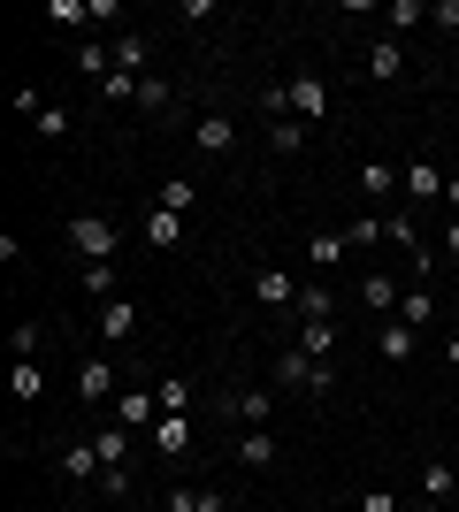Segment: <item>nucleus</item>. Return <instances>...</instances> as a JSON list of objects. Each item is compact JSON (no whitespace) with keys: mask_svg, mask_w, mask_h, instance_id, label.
Segmentation results:
<instances>
[{"mask_svg":"<svg viewBox=\"0 0 459 512\" xmlns=\"http://www.w3.org/2000/svg\"><path fill=\"white\" fill-rule=\"evenodd\" d=\"M276 383L299 390V398H329L337 390V360H306L299 344H291V352H276Z\"/></svg>","mask_w":459,"mask_h":512,"instance_id":"f257e3e1","label":"nucleus"},{"mask_svg":"<svg viewBox=\"0 0 459 512\" xmlns=\"http://www.w3.org/2000/svg\"><path fill=\"white\" fill-rule=\"evenodd\" d=\"M115 245H123V222H115V214H77V222H69V253L85 260H115Z\"/></svg>","mask_w":459,"mask_h":512,"instance_id":"f03ea898","label":"nucleus"},{"mask_svg":"<svg viewBox=\"0 0 459 512\" xmlns=\"http://www.w3.org/2000/svg\"><path fill=\"white\" fill-rule=\"evenodd\" d=\"M222 413H230V421L238 428H268V413H276V390H222Z\"/></svg>","mask_w":459,"mask_h":512,"instance_id":"7ed1b4c3","label":"nucleus"},{"mask_svg":"<svg viewBox=\"0 0 459 512\" xmlns=\"http://www.w3.org/2000/svg\"><path fill=\"white\" fill-rule=\"evenodd\" d=\"M115 421L131 428V436H153V421H161V390H123V398H115Z\"/></svg>","mask_w":459,"mask_h":512,"instance_id":"20e7f679","label":"nucleus"},{"mask_svg":"<svg viewBox=\"0 0 459 512\" xmlns=\"http://www.w3.org/2000/svg\"><path fill=\"white\" fill-rule=\"evenodd\" d=\"M230 459H238L245 474H268V467H276V459H284V444H276L268 428H245L238 444H230Z\"/></svg>","mask_w":459,"mask_h":512,"instance_id":"39448f33","label":"nucleus"},{"mask_svg":"<svg viewBox=\"0 0 459 512\" xmlns=\"http://www.w3.org/2000/svg\"><path fill=\"white\" fill-rule=\"evenodd\" d=\"M54 467H62V482H77V490H85V482H100V451H92V436H69L62 444V459H54Z\"/></svg>","mask_w":459,"mask_h":512,"instance_id":"423d86ee","label":"nucleus"},{"mask_svg":"<svg viewBox=\"0 0 459 512\" xmlns=\"http://www.w3.org/2000/svg\"><path fill=\"white\" fill-rule=\"evenodd\" d=\"M192 146L207 153V161H222V153H238V123L215 107V115H199V123H192Z\"/></svg>","mask_w":459,"mask_h":512,"instance_id":"0eeeda50","label":"nucleus"},{"mask_svg":"<svg viewBox=\"0 0 459 512\" xmlns=\"http://www.w3.org/2000/svg\"><path fill=\"white\" fill-rule=\"evenodd\" d=\"M100 398H115V360H77V406H100Z\"/></svg>","mask_w":459,"mask_h":512,"instance_id":"6e6552de","label":"nucleus"},{"mask_svg":"<svg viewBox=\"0 0 459 512\" xmlns=\"http://www.w3.org/2000/svg\"><path fill=\"white\" fill-rule=\"evenodd\" d=\"M299 291L306 283L291 276V268H253V299L261 306H299Z\"/></svg>","mask_w":459,"mask_h":512,"instance_id":"1a4fd4ad","label":"nucleus"},{"mask_svg":"<svg viewBox=\"0 0 459 512\" xmlns=\"http://www.w3.org/2000/svg\"><path fill=\"white\" fill-rule=\"evenodd\" d=\"M284 92H291V115H299L306 130H314V123L329 115V92H322V77H291Z\"/></svg>","mask_w":459,"mask_h":512,"instance_id":"9d476101","label":"nucleus"},{"mask_svg":"<svg viewBox=\"0 0 459 512\" xmlns=\"http://www.w3.org/2000/svg\"><path fill=\"white\" fill-rule=\"evenodd\" d=\"M398 192H406V199H421V207H429V199H444L437 161H406V169H398Z\"/></svg>","mask_w":459,"mask_h":512,"instance_id":"9b49d317","label":"nucleus"},{"mask_svg":"<svg viewBox=\"0 0 459 512\" xmlns=\"http://www.w3.org/2000/svg\"><path fill=\"white\" fill-rule=\"evenodd\" d=\"M100 337H108V344H131L138 337V299H108V306H100Z\"/></svg>","mask_w":459,"mask_h":512,"instance_id":"f8f14e48","label":"nucleus"},{"mask_svg":"<svg viewBox=\"0 0 459 512\" xmlns=\"http://www.w3.org/2000/svg\"><path fill=\"white\" fill-rule=\"evenodd\" d=\"M138 436H131V428H123V421H108V428H100V436H92V451H100V467H131V459H138Z\"/></svg>","mask_w":459,"mask_h":512,"instance_id":"ddd939ff","label":"nucleus"},{"mask_svg":"<svg viewBox=\"0 0 459 512\" xmlns=\"http://www.w3.org/2000/svg\"><path fill=\"white\" fill-rule=\"evenodd\" d=\"M375 344H383V360H391V367H406V360H414V344H421V329H406V321H383V329H375Z\"/></svg>","mask_w":459,"mask_h":512,"instance_id":"4468645a","label":"nucleus"},{"mask_svg":"<svg viewBox=\"0 0 459 512\" xmlns=\"http://www.w3.org/2000/svg\"><path fill=\"white\" fill-rule=\"evenodd\" d=\"M368 77H375V85H398V77H406V46H398V39H375L368 46Z\"/></svg>","mask_w":459,"mask_h":512,"instance_id":"2eb2a0df","label":"nucleus"},{"mask_svg":"<svg viewBox=\"0 0 459 512\" xmlns=\"http://www.w3.org/2000/svg\"><path fill=\"white\" fill-rule=\"evenodd\" d=\"M360 299H368L375 314L391 321V314H398V299H406V291H398V276H383V268H368V276H360Z\"/></svg>","mask_w":459,"mask_h":512,"instance_id":"dca6fc26","label":"nucleus"},{"mask_svg":"<svg viewBox=\"0 0 459 512\" xmlns=\"http://www.w3.org/2000/svg\"><path fill=\"white\" fill-rule=\"evenodd\" d=\"M77 69H85V77H92V92H100V85L115 77V46H100V39H77Z\"/></svg>","mask_w":459,"mask_h":512,"instance_id":"f3484780","label":"nucleus"},{"mask_svg":"<svg viewBox=\"0 0 459 512\" xmlns=\"http://www.w3.org/2000/svg\"><path fill=\"white\" fill-rule=\"evenodd\" d=\"M429 314H437V306H429V276L414 268V283H406V299H398V321H406V329H429Z\"/></svg>","mask_w":459,"mask_h":512,"instance_id":"a211bd4d","label":"nucleus"},{"mask_svg":"<svg viewBox=\"0 0 459 512\" xmlns=\"http://www.w3.org/2000/svg\"><path fill=\"white\" fill-rule=\"evenodd\" d=\"M153 46L146 39H138V31H123V39H115V69H123V77H153Z\"/></svg>","mask_w":459,"mask_h":512,"instance_id":"6ab92c4d","label":"nucleus"},{"mask_svg":"<svg viewBox=\"0 0 459 512\" xmlns=\"http://www.w3.org/2000/svg\"><path fill=\"white\" fill-rule=\"evenodd\" d=\"M299 352L306 360H329L337 352V321H299Z\"/></svg>","mask_w":459,"mask_h":512,"instance_id":"aec40b11","label":"nucleus"},{"mask_svg":"<svg viewBox=\"0 0 459 512\" xmlns=\"http://www.w3.org/2000/svg\"><path fill=\"white\" fill-rule=\"evenodd\" d=\"M192 444V413H161L153 421V451H184Z\"/></svg>","mask_w":459,"mask_h":512,"instance_id":"412c9836","label":"nucleus"},{"mask_svg":"<svg viewBox=\"0 0 459 512\" xmlns=\"http://www.w3.org/2000/svg\"><path fill=\"white\" fill-rule=\"evenodd\" d=\"M176 237H184V214H169V207H153V214H146V245H153V253H169Z\"/></svg>","mask_w":459,"mask_h":512,"instance_id":"4be33fe9","label":"nucleus"},{"mask_svg":"<svg viewBox=\"0 0 459 512\" xmlns=\"http://www.w3.org/2000/svg\"><path fill=\"white\" fill-rule=\"evenodd\" d=\"M345 253H352V237H345V230H314V245H306V260H314V268H337Z\"/></svg>","mask_w":459,"mask_h":512,"instance_id":"5701e85b","label":"nucleus"},{"mask_svg":"<svg viewBox=\"0 0 459 512\" xmlns=\"http://www.w3.org/2000/svg\"><path fill=\"white\" fill-rule=\"evenodd\" d=\"M421 490L437 497V505H452V490H459V467H452V459H429V467H421Z\"/></svg>","mask_w":459,"mask_h":512,"instance_id":"b1692460","label":"nucleus"},{"mask_svg":"<svg viewBox=\"0 0 459 512\" xmlns=\"http://www.w3.org/2000/svg\"><path fill=\"white\" fill-rule=\"evenodd\" d=\"M268 153H306V123L299 115H276V123H268Z\"/></svg>","mask_w":459,"mask_h":512,"instance_id":"393cba45","label":"nucleus"},{"mask_svg":"<svg viewBox=\"0 0 459 512\" xmlns=\"http://www.w3.org/2000/svg\"><path fill=\"white\" fill-rule=\"evenodd\" d=\"M291 314H299V321H337V299H329V283H306Z\"/></svg>","mask_w":459,"mask_h":512,"instance_id":"a878e982","label":"nucleus"},{"mask_svg":"<svg viewBox=\"0 0 459 512\" xmlns=\"http://www.w3.org/2000/svg\"><path fill=\"white\" fill-rule=\"evenodd\" d=\"M77 283H85L92 299L108 306V299H123V291H115V260H92V268H77Z\"/></svg>","mask_w":459,"mask_h":512,"instance_id":"bb28decb","label":"nucleus"},{"mask_svg":"<svg viewBox=\"0 0 459 512\" xmlns=\"http://www.w3.org/2000/svg\"><path fill=\"white\" fill-rule=\"evenodd\" d=\"M31 130H39V138H69V130H77V115H69L62 100H46L39 115H31Z\"/></svg>","mask_w":459,"mask_h":512,"instance_id":"cd10ccee","label":"nucleus"},{"mask_svg":"<svg viewBox=\"0 0 459 512\" xmlns=\"http://www.w3.org/2000/svg\"><path fill=\"white\" fill-rule=\"evenodd\" d=\"M138 107H146V115H169V107H176V85H169V77H138Z\"/></svg>","mask_w":459,"mask_h":512,"instance_id":"c85d7f7f","label":"nucleus"},{"mask_svg":"<svg viewBox=\"0 0 459 512\" xmlns=\"http://www.w3.org/2000/svg\"><path fill=\"white\" fill-rule=\"evenodd\" d=\"M383 23H391V31H421V23H429V0H391Z\"/></svg>","mask_w":459,"mask_h":512,"instance_id":"c756f323","label":"nucleus"},{"mask_svg":"<svg viewBox=\"0 0 459 512\" xmlns=\"http://www.w3.org/2000/svg\"><path fill=\"white\" fill-rule=\"evenodd\" d=\"M360 192H368V199H391L398 192V169H391V161H368V169H360Z\"/></svg>","mask_w":459,"mask_h":512,"instance_id":"7c9ffc66","label":"nucleus"},{"mask_svg":"<svg viewBox=\"0 0 459 512\" xmlns=\"http://www.w3.org/2000/svg\"><path fill=\"white\" fill-rule=\"evenodd\" d=\"M161 207H169V214H192L199 207V184H192V176H169V184H161Z\"/></svg>","mask_w":459,"mask_h":512,"instance_id":"2f4dec72","label":"nucleus"},{"mask_svg":"<svg viewBox=\"0 0 459 512\" xmlns=\"http://www.w3.org/2000/svg\"><path fill=\"white\" fill-rule=\"evenodd\" d=\"M8 390H16V406H31L46 390V375H39V360H16V375H8Z\"/></svg>","mask_w":459,"mask_h":512,"instance_id":"473e14b6","label":"nucleus"},{"mask_svg":"<svg viewBox=\"0 0 459 512\" xmlns=\"http://www.w3.org/2000/svg\"><path fill=\"white\" fill-rule=\"evenodd\" d=\"M39 344H46L39 321H16V329H8V352H16V360H39Z\"/></svg>","mask_w":459,"mask_h":512,"instance_id":"72a5a7b5","label":"nucleus"},{"mask_svg":"<svg viewBox=\"0 0 459 512\" xmlns=\"http://www.w3.org/2000/svg\"><path fill=\"white\" fill-rule=\"evenodd\" d=\"M153 390H161V413H184V406H192V383H184V375H169V383H153Z\"/></svg>","mask_w":459,"mask_h":512,"instance_id":"f704fd0d","label":"nucleus"},{"mask_svg":"<svg viewBox=\"0 0 459 512\" xmlns=\"http://www.w3.org/2000/svg\"><path fill=\"white\" fill-rule=\"evenodd\" d=\"M46 16L54 23H92V0H46Z\"/></svg>","mask_w":459,"mask_h":512,"instance_id":"c9c22d12","label":"nucleus"},{"mask_svg":"<svg viewBox=\"0 0 459 512\" xmlns=\"http://www.w3.org/2000/svg\"><path fill=\"white\" fill-rule=\"evenodd\" d=\"M429 23H437V31H459V0H429Z\"/></svg>","mask_w":459,"mask_h":512,"instance_id":"e433bc0d","label":"nucleus"},{"mask_svg":"<svg viewBox=\"0 0 459 512\" xmlns=\"http://www.w3.org/2000/svg\"><path fill=\"white\" fill-rule=\"evenodd\" d=\"M39 107H46V92H39V85H16V115H23V123H31Z\"/></svg>","mask_w":459,"mask_h":512,"instance_id":"4c0bfd02","label":"nucleus"},{"mask_svg":"<svg viewBox=\"0 0 459 512\" xmlns=\"http://www.w3.org/2000/svg\"><path fill=\"white\" fill-rule=\"evenodd\" d=\"M360 512H406V505H398L391 490H360Z\"/></svg>","mask_w":459,"mask_h":512,"instance_id":"58836bf2","label":"nucleus"},{"mask_svg":"<svg viewBox=\"0 0 459 512\" xmlns=\"http://www.w3.org/2000/svg\"><path fill=\"white\" fill-rule=\"evenodd\" d=\"M161 512H199V490H169V505Z\"/></svg>","mask_w":459,"mask_h":512,"instance_id":"ea45409f","label":"nucleus"},{"mask_svg":"<svg viewBox=\"0 0 459 512\" xmlns=\"http://www.w3.org/2000/svg\"><path fill=\"white\" fill-rule=\"evenodd\" d=\"M444 260H452V268H459V214H452V222H444Z\"/></svg>","mask_w":459,"mask_h":512,"instance_id":"a19ab883","label":"nucleus"},{"mask_svg":"<svg viewBox=\"0 0 459 512\" xmlns=\"http://www.w3.org/2000/svg\"><path fill=\"white\" fill-rule=\"evenodd\" d=\"M444 367H452V375H459V337H444Z\"/></svg>","mask_w":459,"mask_h":512,"instance_id":"79ce46f5","label":"nucleus"},{"mask_svg":"<svg viewBox=\"0 0 459 512\" xmlns=\"http://www.w3.org/2000/svg\"><path fill=\"white\" fill-rule=\"evenodd\" d=\"M414 512H452V505H437V497H421V505H414Z\"/></svg>","mask_w":459,"mask_h":512,"instance_id":"37998d69","label":"nucleus"},{"mask_svg":"<svg viewBox=\"0 0 459 512\" xmlns=\"http://www.w3.org/2000/svg\"><path fill=\"white\" fill-rule=\"evenodd\" d=\"M444 207H459V184H444Z\"/></svg>","mask_w":459,"mask_h":512,"instance_id":"c03bdc74","label":"nucleus"},{"mask_svg":"<svg viewBox=\"0 0 459 512\" xmlns=\"http://www.w3.org/2000/svg\"><path fill=\"white\" fill-rule=\"evenodd\" d=\"M444 459H452V467H459V444H452V451H444Z\"/></svg>","mask_w":459,"mask_h":512,"instance_id":"a18cd8bd","label":"nucleus"},{"mask_svg":"<svg viewBox=\"0 0 459 512\" xmlns=\"http://www.w3.org/2000/svg\"><path fill=\"white\" fill-rule=\"evenodd\" d=\"M452 92H459V69H452Z\"/></svg>","mask_w":459,"mask_h":512,"instance_id":"49530a36","label":"nucleus"}]
</instances>
